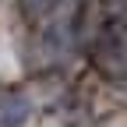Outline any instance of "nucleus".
<instances>
[{
	"instance_id": "1",
	"label": "nucleus",
	"mask_w": 127,
	"mask_h": 127,
	"mask_svg": "<svg viewBox=\"0 0 127 127\" xmlns=\"http://www.w3.org/2000/svg\"><path fill=\"white\" fill-rule=\"evenodd\" d=\"M32 117V102L25 95H4L0 99V127H21L25 120Z\"/></svg>"
}]
</instances>
